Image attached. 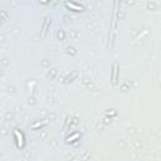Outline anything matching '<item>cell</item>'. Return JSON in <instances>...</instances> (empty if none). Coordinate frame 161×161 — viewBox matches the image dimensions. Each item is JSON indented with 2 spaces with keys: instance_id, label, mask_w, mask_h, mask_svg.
I'll return each instance as SVG.
<instances>
[{
  "instance_id": "7a4b0ae2",
  "label": "cell",
  "mask_w": 161,
  "mask_h": 161,
  "mask_svg": "<svg viewBox=\"0 0 161 161\" xmlns=\"http://www.w3.org/2000/svg\"><path fill=\"white\" fill-rule=\"evenodd\" d=\"M66 6L69 8V9H72V10H74V11H82L83 10V6H80L76 3H66Z\"/></svg>"
},
{
  "instance_id": "277c9868",
  "label": "cell",
  "mask_w": 161,
  "mask_h": 161,
  "mask_svg": "<svg viewBox=\"0 0 161 161\" xmlns=\"http://www.w3.org/2000/svg\"><path fill=\"white\" fill-rule=\"evenodd\" d=\"M48 25H49V19H45L44 25H43V32H42V37H45V34H47V29H48Z\"/></svg>"
},
{
  "instance_id": "6da1fadb",
  "label": "cell",
  "mask_w": 161,
  "mask_h": 161,
  "mask_svg": "<svg viewBox=\"0 0 161 161\" xmlns=\"http://www.w3.org/2000/svg\"><path fill=\"white\" fill-rule=\"evenodd\" d=\"M14 135H15V139H17V146L19 149L24 147V137H23V133L20 131H14Z\"/></svg>"
},
{
  "instance_id": "5b68a950",
  "label": "cell",
  "mask_w": 161,
  "mask_h": 161,
  "mask_svg": "<svg viewBox=\"0 0 161 161\" xmlns=\"http://www.w3.org/2000/svg\"><path fill=\"white\" fill-rule=\"evenodd\" d=\"M78 137H79V133L77 132V133H74V135H73V136L68 137V139H67V142H71V141H73V140H77V139H78Z\"/></svg>"
},
{
  "instance_id": "3957f363",
  "label": "cell",
  "mask_w": 161,
  "mask_h": 161,
  "mask_svg": "<svg viewBox=\"0 0 161 161\" xmlns=\"http://www.w3.org/2000/svg\"><path fill=\"white\" fill-rule=\"evenodd\" d=\"M117 77H118V66H117V64H115V66H113V77H112L113 84L117 83Z\"/></svg>"
}]
</instances>
